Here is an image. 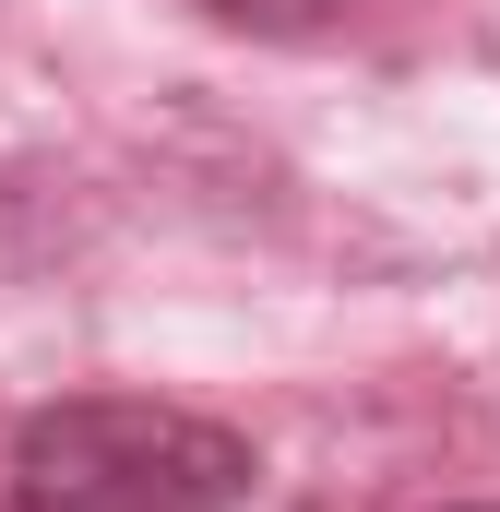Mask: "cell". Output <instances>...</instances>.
Wrapping results in <instances>:
<instances>
[{
  "label": "cell",
  "instance_id": "2",
  "mask_svg": "<svg viewBox=\"0 0 500 512\" xmlns=\"http://www.w3.org/2000/svg\"><path fill=\"white\" fill-rule=\"evenodd\" d=\"M203 24H227V36H334L358 0H191Z\"/></svg>",
  "mask_w": 500,
  "mask_h": 512
},
{
  "label": "cell",
  "instance_id": "1",
  "mask_svg": "<svg viewBox=\"0 0 500 512\" xmlns=\"http://www.w3.org/2000/svg\"><path fill=\"white\" fill-rule=\"evenodd\" d=\"M262 489L227 417L155 393H72L12 429V512H239Z\"/></svg>",
  "mask_w": 500,
  "mask_h": 512
},
{
  "label": "cell",
  "instance_id": "3",
  "mask_svg": "<svg viewBox=\"0 0 500 512\" xmlns=\"http://www.w3.org/2000/svg\"><path fill=\"white\" fill-rule=\"evenodd\" d=\"M465 512H500V501H465Z\"/></svg>",
  "mask_w": 500,
  "mask_h": 512
}]
</instances>
